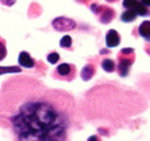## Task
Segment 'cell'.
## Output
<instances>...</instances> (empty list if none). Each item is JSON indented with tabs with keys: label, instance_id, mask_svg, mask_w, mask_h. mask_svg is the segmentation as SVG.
I'll return each mask as SVG.
<instances>
[{
	"label": "cell",
	"instance_id": "obj_2",
	"mask_svg": "<svg viewBox=\"0 0 150 141\" xmlns=\"http://www.w3.org/2000/svg\"><path fill=\"white\" fill-rule=\"evenodd\" d=\"M134 50L130 49V47H127V49H122L121 52L119 53V57H117V73H119L120 77H127L129 74V69L130 66L134 62Z\"/></svg>",
	"mask_w": 150,
	"mask_h": 141
},
{
	"label": "cell",
	"instance_id": "obj_13",
	"mask_svg": "<svg viewBox=\"0 0 150 141\" xmlns=\"http://www.w3.org/2000/svg\"><path fill=\"white\" fill-rule=\"evenodd\" d=\"M140 0H122V7L125 9H136Z\"/></svg>",
	"mask_w": 150,
	"mask_h": 141
},
{
	"label": "cell",
	"instance_id": "obj_19",
	"mask_svg": "<svg viewBox=\"0 0 150 141\" xmlns=\"http://www.w3.org/2000/svg\"><path fill=\"white\" fill-rule=\"evenodd\" d=\"M87 141H100V139H99L98 136H90L87 139Z\"/></svg>",
	"mask_w": 150,
	"mask_h": 141
},
{
	"label": "cell",
	"instance_id": "obj_15",
	"mask_svg": "<svg viewBox=\"0 0 150 141\" xmlns=\"http://www.w3.org/2000/svg\"><path fill=\"white\" fill-rule=\"evenodd\" d=\"M7 57V46H5V41L0 37V61H3Z\"/></svg>",
	"mask_w": 150,
	"mask_h": 141
},
{
	"label": "cell",
	"instance_id": "obj_8",
	"mask_svg": "<svg viewBox=\"0 0 150 141\" xmlns=\"http://www.w3.org/2000/svg\"><path fill=\"white\" fill-rule=\"evenodd\" d=\"M138 33L140 36L142 37L145 41L150 42V20H146V21H142L138 26Z\"/></svg>",
	"mask_w": 150,
	"mask_h": 141
},
{
	"label": "cell",
	"instance_id": "obj_7",
	"mask_svg": "<svg viewBox=\"0 0 150 141\" xmlns=\"http://www.w3.org/2000/svg\"><path fill=\"white\" fill-rule=\"evenodd\" d=\"M101 13L99 15V18L103 24H108L109 21H112L115 18V11L111 9L108 7H100Z\"/></svg>",
	"mask_w": 150,
	"mask_h": 141
},
{
	"label": "cell",
	"instance_id": "obj_9",
	"mask_svg": "<svg viewBox=\"0 0 150 141\" xmlns=\"http://www.w3.org/2000/svg\"><path fill=\"white\" fill-rule=\"evenodd\" d=\"M93 75H95V66L91 65V63L86 65L80 71V77H82L83 81H90Z\"/></svg>",
	"mask_w": 150,
	"mask_h": 141
},
{
	"label": "cell",
	"instance_id": "obj_10",
	"mask_svg": "<svg viewBox=\"0 0 150 141\" xmlns=\"http://www.w3.org/2000/svg\"><path fill=\"white\" fill-rule=\"evenodd\" d=\"M137 12H136L134 9H127L124 11V12L121 13V21H124V23H133V21L137 18Z\"/></svg>",
	"mask_w": 150,
	"mask_h": 141
},
{
	"label": "cell",
	"instance_id": "obj_5",
	"mask_svg": "<svg viewBox=\"0 0 150 141\" xmlns=\"http://www.w3.org/2000/svg\"><path fill=\"white\" fill-rule=\"evenodd\" d=\"M105 45L108 47H116L120 45V34L115 29L107 32L105 34Z\"/></svg>",
	"mask_w": 150,
	"mask_h": 141
},
{
	"label": "cell",
	"instance_id": "obj_4",
	"mask_svg": "<svg viewBox=\"0 0 150 141\" xmlns=\"http://www.w3.org/2000/svg\"><path fill=\"white\" fill-rule=\"evenodd\" d=\"M53 28L58 32H70L76 28V23L67 17H57L53 20Z\"/></svg>",
	"mask_w": 150,
	"mask_h": 141
},
{
	"label": "cell",
	"instance_id": "obj_3",
	"mask_svg": "<svg viewBox=\"0 0 150 141\" xmlns=\"http://www.w3.org/2000/svg\"><path fill=\"white\" fill-rule=\"evenodd\" d=\"M76 75V67L73 63H61L54 71V78L61 81H73Z\"/></svg>",
	"mask_w": 150,
	"mask_h": 141
},
{
	"label": "cell",
	"instance_id": "obj_16",
	"mask_svg": "<svg viewBox=\"0 0 150 141\" xmlns=\"http://www.w3.org/2000/svg\"><path fill=\"white\" fill-rule=\"evenodd\" d=\"M47 61H49V63H57L58 61H59V54L55 52H52L47 54Z\"/></svg>",
	"mask_w": 150,
	"mask_h": 141
},
{
	"label": "cell",
	"instance_id": "obj_11",
	"mask_svg": "<svg viewBox=\"0 0 150 141\" xmlns=\"http://www.w3.org/2000/svg\"><path fill=\"white\" fill-rule=\"evenodd\" d=\"M101 67H103V70L107 71V73H112V71L116 70V63H115V61L111 60V58H105V60L101 61Z\"/></svg>",
	"mask_w": 150,
	"mask_h": 141
},
{
	"label": "cell",
	"instance_id": "obj_12",
	"mask_svg": "<svg viewBox=\"0 0 150 141\" xmlns=\"http://www.w3.org/2000/svg\"><path fill=\"white\" fill-rule=\"evenodd\" d=\"M136 12H137V15L138 16H149V9H148V7L146 5H144L141 1H138V4H137V7H136Z\"/></svg>",
	"mask_w": 150,
	"mask_h": 141
},
{
	"label": "cell",
	"instance_id": "obj_1",
	"mask_svg": "<svg viewBox=\"0 0 150 141\" xmlns=\"http://www.w3.org/2000/svg\"><path fill=\"white\" fill-rule=\"evenodd\" d=\"M5 82V106L13 141H71L76 128L75 100L34 79Z\"/></svg>",
	"mask_w": 150,
	"mask_h": 141
},
{
	"label": "cell",
	"instance_id": "obj_6",
	"mask_svg": "<svg viewBox=\"0 0 150 141\" xmlns=\"http://www.w3.org/2000/svg\"><path fill=\"white\" fill-rule=\"evenodd\" d=\"M18 63H20L21 67H25V69H32V67H34V65H36L34 60L32 58V55L29 54L28 52L20 53V55H18Z\"/></svg>",
	"mask_w": 150,
	"mask_h": 141
},
{
	"label": "cell",
	"instance_id": "obj_21",
	"mask_svg": "<svg viewBox=\"0 0 150 141\" xmlns=\"http://www.w3.org/2000/svg\"><path fill=\"white\" fill-rule=\"evenodd\" d=\"M107 1H109V3H111V1H116V0H107Z\"/></svg>",
	"mask_w": 150,
	"mask_h": 141
},
{
	"label": "cell",
	"instance_id": "obj_14",
	"mask_svg": "<svg viewBox=\"0 0 150 141\" xmlns=\"http://www.w3.org/2000/svg\"><path fill=\"white\" fill-rule=\"evenodd\" d=\"M73 45V38L70 36H63L62 40H61V46L65 47V49H69Z\"/></svg>",
	"mask_w": 150,
	"mask_h": 141
},
{
	"label": "cell",
	"instance_id": "obj_18",
	"mask_svg": "<svg viewBox=\"0 0 150 141\" xmlns=\"http://www.w3.org/2000/svg\"><path fill=\"white\" fill-rule=\"evenodd\" d=\"M0 1H1V4H4V5H8V7H11V5L15 4L16 0H0Z\"/></svg>",
	"mask_w": 150,
	"mask_h": 141
},
{
	"label": "cell",
	"instance_id": "obj_20",
	"mask_svg": "<svg viewBox=\"0 0 150 141\" xmlns=\"http://www.w3.org/2000/svg\"><path fill=\"white\" fill-rule=\"evenodd\" d=\"M141 3H142L144 5H146V7H150V0H140Z\"/></svg>",
	"mask_w": 150,
	"mask_h": 141
},
{
	"label": "cell",
	"instance_id": "obj_17",
	"mask_svg": "<svg viewBox=\"0 0 150 141\" xmlns=\"http://www.w3.org/2000/svg\"><path fill=\"white\" fill-rule=\"evenodd\" d=\"M5 71H13V73H20V69L13 67V69H0V74L5 73Z\"/></svg>",
	"mask_w": 150,
	"mask_h": 141
}]
</instances>
